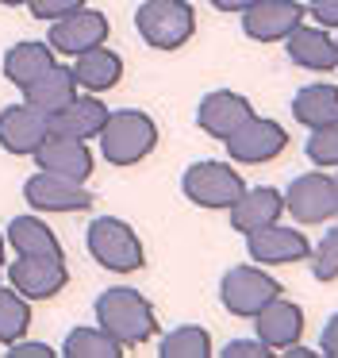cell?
<instances>
[{"instance_id": "cell-1", "label": "cell", "mask_w": 338, "mask_h": 358, "mask_svg": "<svg viewBox=\"0 0 338 358\" xmlns=\"http://www.w3.org/2000/svg\"><path fill=\"white\" fill-rule=\"evenodd\" d=\"M96 327H104L123 347H142L158 331V316H154L150 301L142 293H135L127 285H115L96 296Z\"/></svg>"}, {"instance_id": "cell-2", "label": "cell", "mask_w": 338, "mask_h": 358, "mask_svg": "<svg viewBox=\"0 0 338 358\" xmlns=\"http://www.w3.org/2000/svg\"><path fill=\"white\" fill-rule=\"evenodd\" d=\"M100 155L112 166H135L158 147V124L146 112H108L104 127H100Z\"/></svg>"}, {"instance_id": "cell-3", "label": "cell", "mask_w": 338, "mask_h": 358, "mask_svg": "<svg viewBox=\"0 0 338 358\" xmlns=\"http://www.w3.org/2000/svg\"><path fill=\"white\" fill-rule=\"evenodd\" d=\"M135 27L154 50H181L196 35V8L189 0H142Z\"/></svg>"}, {"instance_id": "cell-4", "label": "cell", "mask_w": 338, "mask_h": 358, "mask_svg": "<svg viewBox=\"0 0 338 358\" xmlns=\"http://www.w3.org/2000/svg\"><path fill=\"white\" fill-rule=\"evenodd\" d=\"M84 243H89V255L112 273H135L138 266L146 262L142 258V239L135 235V227H127L115 216L92 220Z\"/></svg>"}, {"instance_id": "cell-5", "label": "cell", "mask_w": 338, "mask_h": 358, "mask_svg": "<svg viewBox=\"0 0 338 358\" xmlns=\"http://www.w3.org/2000/svg\"><path fill=\"white\" fill-rule=\"evenodd\" d=\"M181 189L196 208H212V212H223L246 193V181L235 166L227 162H196L184 170L181 178Z\"/></svg>"}, {"instance_id": "cell-6", "label": "cell", "mask_w": 338, "mask_h": 358, "mask_svg": "<svg viewBox=\"0 0 338 358\" xmlns=\"http://www.w3.org/2000/svg\"><path fill=\"white\" fill-rule=\"evenodd\" d=\"M273 296H281V281L269 278L261 266H235V270H227L219 281L223 308L235 312V316H246V320L265 308Z\"/></svg>"}, {"instance_id": "cell-7", "label": "cell", "mask_w": 338, "mask_h": 358, "mask_svg": "<svg viewBox=\"0 0 338 358\" xmlns=\"http://www.w3.org/2000/svg\"><path fill=\"white\" fill-rule=\"evenodd\" d=\"M223 143H227V155L235 158V162L261 166V162H273V158L284 155V147H288V131H284L277 120H269V116H250L246 124H238Z\"/></svg>"}, {"instance_id": "cell-8", "label": "cell", "mask_w": 338, "mask_h": 358, "mask_svg": "<svg viewBox=\"0 0 338 358\" xmlns=\"http://www.w3.org/2000/svg\"><path fill=\"white\" fill-rule=\"evenodd\" d=\"M307 8L296 0H254L250 8H242V31L254 43H284L300 24H304Z\"/></svg>"}, {"instance_id": "cell-9", "label": "cell", "mask_w": 338, "mask_h": 358, "mask_svg": "<svg viewBox=\"0 0 338 358\" xmlns=\"http://www.w3.org/2000/svg\"><path fill=\"white\" fill-rule=\"evenodd\" d=\"M108 20H104V12H92V8H77V12H69V16H61V20H54V27H50V50L54 55H66V58H77V55H84V50H92V47H104L108 43Z\"/></svg>"}, {"instance_id": "cell-10", "label": "cell", "mask_w": 338, "mask_h": 358, "mask_svg": "<svg viewBox=\"0 0 338 358\" xmlns=\"http://www.w3.org/2000/svg\"><path fill=\"white\" fill-rule=\"evenodd\" d=\"M8 281L23 301H50L69 285V270L61 258H27L20 255L8 266Z\"/></svg>"}, {"instance_id": "cell-11", "label": "cell", "mask_w": 338, "mask_h": 358, "mask_svg": "<svg viewBox=\"0 0 338 358\" xmlns=\"http://www.w3.org/2000/svg\"><path fill=\"white\" fill-rule=\"evenodd\" d=\"M246 250L258 266H292L311 255V243L300 227H281V220L258 231H246Z\"/></svg>"}, {"instance_id": "cell-12", "label": "cell", "mask_w": 338, "mask_h": 358, "mask_svg": "<svg viewBox=\"0 0 338 358\" xmlns=\"http://www.w3.org/2000/svg\"><path fill=\"white\" fill-rule=\"evenodd\" d=\"M23 196L35 212H84L92 208V193L84 189V181H69L58 173L38 170L35 178L23 181Z\"/></svg>"}, {"instance_id": "cell-13", "label": "cell", "mask_w": 338, "mask_h": 358, "mask_svg": "<svg viewBox=\"0 0 338 358\" xmlns=\"http://www.w3.org/2000/svg\"><path fill=\"white\" fill-rule=\"evenodd\" d=\"M284 208L300 220V224H323V220L338 216L335 204V185H330L327 173H300L292 178L288 193H284Z\"/></svg>"}, {"instance_id": "cell-14", "label": "cell", "mask_w": 338, "mask_h": 358, "mask_svg": "<svg viewBox=\"0 0 338 358\" xmlns=\"http://www.w3.org/2000/svg\"><path fill=\"white\" fill-rule=\"evenodd\" d=\"M50 135V116H43L31 104H12L0 112V147L15 158H27L43 147V139Z\"/></svg>"}, {"instance_id": "cell-15", "label": "cell", "mask_w": 338, "mask_h": 358, "mask_svg": "<svg viewBox=\"0 0 338 358\" xmlns=\"http://www.w3.org/2000/svg\"><path fill=\"white\" fill-rule=\"evenodd\" d=\"M31 158H35L38 170L58 173V178H69V181H89L92 173V150L84 147V139H69V135L50 131Z\"/></svg>"}, {"instance_id": "cell-16", "label": "cell", "mask_w": 338, "mask_h": 358, "mask_svg": "<svg viewBox=\"0 0 338 358\" xmlns=\"http://www.w3.org/2000/svg\"><path fill=\"white\" fill-rule=\"evenodd\" d=\"M250 320H254L258 339L265 343L269 350H284V347H292V343H300V335H304V308L284 301V296H273V301L261 312H254Z\"/></svg>"}, {"instance_id": "cell-17", "label": "cell", "mask_w": 338, "mask_h": 358, "mask_svg": "<svg viewBox=\"0 0 338 358\" xmlns=\"http://www.w3.org/2000/svg\"><path fill=\"white\" fill-rule=\"evenodd\" d=\"M250 116H254V104L246 101L242 93H230V89L207 93L196 108V124L204 127L212 139H227V135L235 131L238 124H246Z\"/></svg>"}, {"instance_id": "cell-18", "label": "cell", "mask_w": 338, "mask_h": 358, "mask_svg": "<svg viewBox=\"0 0 338 358\" xmlns=\"http://www.w3.org/2000/svg\"><path fill=\"white\" fill-rule=\"evenodd\" d=\"M230 227L238 235L246 231H258V227H269L284 216V193L273 185H258V189H246L235 204H230Z\"/></svg>"}, {"instance_id": "cell-19", "label": "cell", "mask_w": 338, "mask_h": 358, "mask_svg": "<svg viewBox=\"0 0 338 358\" xmlns=\"http://www.w3.org/2000/svg\"><path fill=\"white\" fill-rule=\"evenodd\" d=\"M23 96H27V104H31V108H38L43 116L61 112V108H66V104L77 96L73 66H58V62H54L50 70L43 73V78H35L27 89H23Z\"/></svg>"}, {"instance_id": "cell-20", "label": "cell", "mask_w": 338, "mask_h": 358, "mask_svg": "<svg viewBox=\"0 0 338 358\" xmlns=\"http://www.w3.org/2000/svg\"><path fill=\"white\" fill-rule=\"evenodd\" d=\"M104 120H108V108L96 101V93H89V96H73L61 112H54L50 131L69 135V139H96Z\"/></svg>"}, {"instance_id": "cell-21", "label": "cell", "mask_w": 338, "mask_h": 358, "mask_svg": "<svg viewBox=\"0 0 338 358\" xmlns=\"http://www.w3.org/2000/svg\"><path fill=\"white\" fill-rule=\"evenodd\" d=\"M73 78H77V89L108 93V89H115L123 81V58L108 47H92V50H84V55H77Z\"/></svg>"}, {"instance_id": "cell-22", "label": "cell", "mask_w": 338, "mask_h": 358, "mask_svg": "<svg viewBox=\"0 0 338 358\" xmlns=\"http://www.w3.org/2000/svg\"><path fill=\"white\" fill-rule=\"evenodd\" d=\"M284 47H288V58L296 66H304V70H315V73H327L338 66L335 58V39H330L323 27H304L300 24L296 31L284 39Z\"/></svg>"}, {"instance_id": "cell-23", "label": "cell", "mask_w": 338, "mask_h": 358, "mask_svg": "<svg viewBox=\"0 0 338 358\" xmlns=\"http://www.w3.org/2000/svg\"><path fill=\"white\" fill-rule=\"evenodd\" d=\"M54 66V50L50 43H38V39H23L15 43L12 50L4 55V78L12 81L15 89H27L35 78H43L46 70Z\"/></svg>"}, {"instance_id": "cell-24", "label": "cell", "mask_w": 338, "mask_h": 358, "mask_svg": "<svg viewBox=\"0 0 338 358\" xmlns=\"http://www.w3.org/2000/svg\"><path fill=\"white\" fill-rule=\"evenodd\" d=\"M292 116H296V124H304L307 131L335 124L338 120V85H323V81L304 85L292 96Z\"/></svg>"}, {"instance_id": "cell-25", "label": "cell", "mask_w": 338, "mask_h": 358, "mask_svg": "<svg viewBox=\"0 0 338 358\" xmlns=\"http://www.w3.org/2000/svg\"><path fill=\"white\" fill-rule=\"evenodd\" d=\"M4 239L12 243L15 255H27V258H61L58 235H54L38 216H15Z\"/></svg>"}, {"instance_id": "cell-26", "label": "cell", "mask_w": 338, "mask_h": 358, "mask_svg": "<svg viewBox=\"0 0 338 358\" xmlns=\"http://www.w3.org/2000/svg\"><path fill=\"white\" fill-rule=\"evenodd\" d=\"M66 358H119L123 343H115L104 327H73L66 335Z\"/></svg>"}, {"instance_id": "cell-27", "label": "cell", "mask_w": 338, "mask_h": 358, "mask_svg": "<svg viewBox=\"0 0 338 358\" xmlns=\"http://www.w3.org/2000/svg\"><path fill=\"white\" fill-rule=\"evenodd\" d=\"M158 355L161 358H207L212 355V335H207L204 327H196V324L173 327V331L161 335Z\"/></svg>"}, {"instance_id": "cell-28", "label": "cell", "mask_w": 338, "mask_h": 358, "mask_svg": "<svg viewBox=\"0 0 338 358\" xmlns=\"http://www.w3.org/2000/svg\"><path fill=\"white\" fill-rule=\"evenodd\" d=\"M31 327V304L23 301L15 289H0V343H15L23 339Z\"/></svg>"}, {"instance_id": "cell-29", "label": "cell", "mask_w": 338, "mask_h": 358, "mask_svg": "<svg viewBox=\"0 0 338 358\" xmlns=\"http://www.w3.org/2000/svg\"><path fill=\"white\" fill-rule=\"evenodd\" d=\"M311 273L319 281H335L338 278V224L327 227V235L319 239V247L311 250Z\"/></svg>"}, {"instance_id": "cell-30", "label": "cell", "mask_w": 338, "mask_h": 358, "mask_svg": "<svg viewBox=\"0 0 338 358\" xmlns=\"http://www.w3.org/2000/svg\"><path fill=\"white\" fill-rule=\"evenodd\" d=\"M307 158H311L315 166H338V120L311 131V139H307Z\"/></svg>"}, {"instance_id": "cell-31", "label": "cell", "mask_w": 338, "mask_h": 358, "mask_svg": "<svg viewBox=\"0 0 338 358\" xmlns=\"http://www.w3.org/2000/svg\"><path fill=\"white\" fill-rule=\"evenodd\" d=\"M27 8H31V16L35 20H61V16H69V12H77V8H84V0H27Z\"/></svg>"}, {"instance_id": "cell-32", "label": "cell", "mask_w": 338, "mask_h": 358, "mask_svg": "<svg viewBox=\"0 0 338 358\" xmlns=\"http://www.w3.org/2000/svg\"><path fill=\"white\" fill-rule=\"evenodd\" d=\"M219 355H223V358H269L273 350H269L265 343L254 335V339H230L227 347L219 350Z\"/></svg>"}, {"instance_id": "cell-33", "label": "cell", "mask_w": 338, "mask_h": 358, "mask_svg": "<svg viewBox=\"0 0 338 358\" xmlns=\"http://www.w3.org/2000/svg\"><path fill=\"white\" fill-rule=\"evenodd\" d=\"M307 12L319 20V27H338V0H307Z\"/></svg>"}, {"instance_id": "cell-34", "label": "cell", "mask_w": 338, "mask_h": 358, "mask_svg": "<svg viewBox=\"0 0 338 358\" xmlns=\"http://www.w3.org/2000/svg\"><path fill=\"white\" fill-rule=\"evenodd\" d=\"M50 355L54 350L46 343H23V339L8 343V358H50Z\"/></svg>"}, {"instance_id": "cell-35", "label": "cell", "mask_w": 338, "mask_h": 358, "mask_svg": "<svg viewBox=\"0 0 338 358\" xmlns=\"http://www.w3.org/2000/svg\"><path fill=\"white\" fill-rule=\"evenodd\" d=\"M319 350L327 358H338V312L327 320V327H323V339H319Z\"/></svg>"}, {"instance_id": "cell-36", "label": "cell", "mask_w": 338, "mask_h": 358, "mask_svg": "<svg viewBox=\"0 0 338 358\" xmlns=\"http://www.w3.org/2000/svg\"><path fill=\"white\" fill-rule=\"evenodd\" d=\"M212 8H219V12H242V8H250L254 0H207Z\"/></svg>"}, {"instance_id": "cell-37", "label": "cell", "mask_w": 338, "mask_h": 358, "mask_svg": "<svg viewBox=\"0 0 338 358\" xmlns=\"http://www.w3.org/2000/svg\"><path fill=\"white\" fill-rule=\"evenodd\" d=\"M0 4H8V8H20V4H27V0H0Z\"/></svg>"}, {"instance_id": "cell-38", "label": "cell", "mask_w": 338, "mask_h": 358, "mask_svg": "<svg viewBox=\"0 0 338 358\" xmlns=\"http://www.w3.org/2000/svg\"><path fill=\"white\" fill-rule=\"evenodd\" d=\"M4 247H8V239L0 235V266H4Z\"/></svg>"}, {"instance_id": "cell-39", "label": "cell", "mask_w": 338, "mask_h": 358, "mask_svg": "<svg viewBox=\"0 0 338 358\" xmlns=\"http://www.w3.org/2000/svg\"><path fill=\"white\" fill-rule=\"evenodd\" d=\"M330 185H335V204H338V173H335V178H330Z\"/></svg>"}, {"instance_id": "cell-40", "label": "cell", "mask_w": 338, "mask_h": 358, "mask_svg": "<svg viewBox=\"0 0 338 358\" xmlns=\"http://www.w3.org/2000/svg\"><path fill=\"white\" fill-rule=\"evenodd\" d=\"M335 58H338V39H335Z\"/></svg>"}]
</instances>
